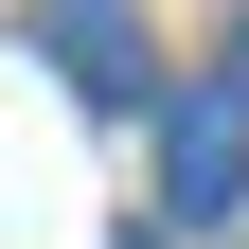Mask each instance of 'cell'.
Returning <instances> with one entry per match:
<instances>
[{
    "label": "cell",
    "mask_w": 249,
    "mask_h": 249,
    "mask_svg": "<svg viewBox=\"0 0 249 249\" xmlns=\"http://www.w3.org/2000/svg\"><path fill=\"white\" fill-rule=\"evenodd\" d=\"M160 213H178V231H231V213H249V107H231V89L160 107Z\"/></svg>",
    "instance_id": "cell-1"
},
{
    "label": "cell",
    "mask_w": 249,
    "mask_h": 249,
    "mask_svg": "<svg viewBox=\"0 0 249 249\" xmlns=\"http://www.w3.org/2000/svg\"><path fill=\"white\" fill-rule=\"evenodd\" d=\"M36 53L89 89V107H142L160 89V53H142V18H36Z\"/></svg>",
    "instance_id": "cell-2"
},
{
    "label": "cell",
    "mask_w": 249,
    "mask_h": 249,
    "mask_svg": "<svg viewBox=\"0 0 249 249\" xmlns=\"http://www.w3.org/2000/svg\"><path fill=\"white\" fill-rule=\"evenodd\" d=\"M231 71H249V36H231Z\"/></svg>",
    "instance_id": "cell-3"
}]
</instances>
